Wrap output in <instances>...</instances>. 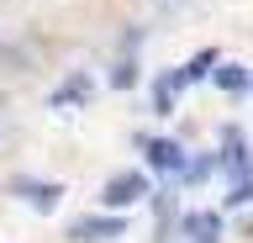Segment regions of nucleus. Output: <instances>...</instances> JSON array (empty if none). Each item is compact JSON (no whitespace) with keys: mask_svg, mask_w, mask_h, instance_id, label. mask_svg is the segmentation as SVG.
<instances>
[{"mask_svg":"<svg viewBox=\"0 0 253 243\" xmlns=\"http://www.w3.org/2000/svg\"><path fill=\"white\" fill-rule=\"evenodd\" d=\"M142 195H153L148 175H137V169H122V175H111V180H106V191H100V206H106V211H126V206H137Z\"/></svg>","mask_w":253,"mask_h":243,"instance_id":"f257e3e1","label":"nucleus"},{"mask_svg":"<svg viewBox=\"0 0 253 243\" xmlns=\"http://www.w3.org/2000/svg\"><path fill=\"white\" fill-rule=\"evenodd\" d=\"M69 238H74V243H111V238H126V217H122V211L79 217V222H69Z\"/></svg>","mask_w":253,"mask_h":243,"instance_id":"f03ea898","label":"nucleus"},{"mask_svg":"<svg viewBox=\"0 0 253 243\" xmlns=\"http://www.w3.org/2000/svg\"><path fill=\"white\" fill-rule=\"evenodd\" d=\"M137 148H142V159L153 164L158 175H185V148L174 143V138H137Z\"/></svg>","mask_w":253,"mask_h":243,"instance_id":"7ed1b4c3","label":"nucleus"},{"mask_svg":"<svg viewBox=\"0 0 253 243\" xmlns=\"http://www.w3.org/2000/svg\"><path fill=\"white\" fill-rule=\"evenodd\" d=\"M11 195H21L32 211H58L63 185H58V180H27V175H16L11 180Z\"/></svg>","mask_w":253,"mask_h":243,"instance_id":"20e7f679","label":"nucleus"},{"mask_svg":"<svg viewBox=\"0 0 253 243\" xmlns=\"http://www.w3.org/2000/svg\"><path fill=\"white\" fill-rule=\"evenodd\" d=\"M179 233L190 243H221V211H185L179 217Z\"/></svg>","mask_w":253,"mask_h":243,"instance_id":"39448f33","label":"nucleus"},{"mask_svg":"<svg viewBox=\"0 0 253 243\" xmlns=\"http://www.w3.org/2000/svg\"><path fill=\"white\" fill-rule=\"evenodd\" d=\"M90 90H95V80L84 74V69H74V74H69V80L47 96V106H53V111H63V106H84V100H90Z\"/></svg>","mask_w":253,"mask_h":243,"instance_id":"423d86ee","label":"nucleus"},{"mask_svg":"<svg viewBox=\"0 0 253 243\" xmlns=\"http://www.w3.org/2000/svg\"><path fill=\"white\" fill-rule=\"evenodd\" d=\"M211 64H216V48H206V53H195L190 64H179V69H174V74H169V80H174V90H185V85L206 80V74H211Z\"/></svg>","mask_w":253,"mask_h":243,"instance_id":"0eeeda50","label":"nucleus"},{"mask_svg":"<svg viewBox=\"0 0 253 243\" xmlns=\"http://www.w3.org/2000/svg\"><path fill=\"white\" fill-rule=\"evenodd\" d=\"M211 80H216L221 90H248V85H253V74H248L243 64H221L216 74H211Z\"/></svg>","mask_w":253,"mask_h":243,"instance_id":"6e6552de","label":"nucleus"},{"mask_svg":"<svg viewBox=\"0 0 253 243\" xmlns=\"http://www.w3.org/2000/svg\"><path fill=\"white\" fill-rule=\"evenodd\" d=\"M153 111H158V116H169V111H174V80H169V74L153 85Z\"/></svg>","mask_w":253,"mask_h":243,"instance_id":"1a4fd4ad","label":"nucleus"},{"mask_svg":"<svg viewBox=\"0 0 253 243\" xmlns=\"http://www.w3.org/2000/svg\"><path fill=\"white\" fill-rule=\"evenodd\" d=\"M111 85H116V90H132V85H137V64H132V58H122V64L111 69Z\"/></svg>","mask_w":253,"mask_h":243,"instance_id":"9d476101","label":"nucleus"}]
</instances>
